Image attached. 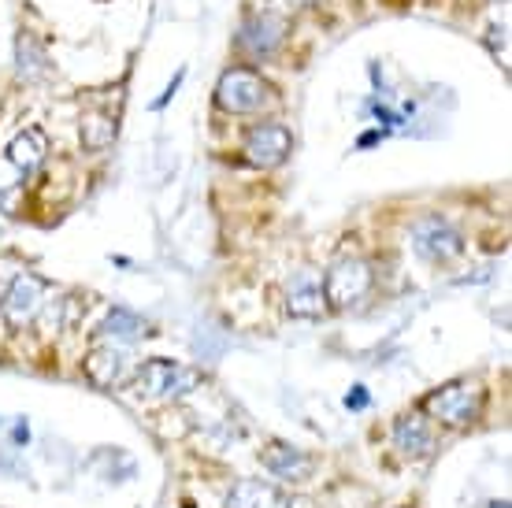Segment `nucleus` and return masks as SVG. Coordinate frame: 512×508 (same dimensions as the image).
Here are the masks:
<instances>
[{"instance_id": "obj_10", "label": "nucleus", "mask_w": 512, "mask_h": 508, "mask_svg": "<svg viewBox=\"0 0 512 508\" xmlns=\"http://www.w3.org/2000/svg\"><path fill=\"white\" fill-rule=\"evenodd\" d=\"M282 34H286V19L279 15H260L253 23L242 30V49H249L253 56H271V52L279 49Z\"/></svg>"}, {"instance_id": "obj_12", "label": "nucleus", "mask_w": 512, "mask_h": 508, "mask_svg": "<svg viewBox=\"0 0 512 508\" xmlns=\"http://www.w3.org/2000/svg\"><path fill=\"white\" fill-rule=\"evenodd\" d=\"M394 442L409 457H427L431 453V427H427L420 412H409V416H401L394 423Z\"/></svg>"}, {"instance_id": "obj_4", "label": "nucleus", "mask_w": 512, "mask_h": 508, "mask_svg": "<svg viewBox=\"0 0 512 508\" xmlns=\"http://www.w3.org/2000/svg\"><path fill=\"white\" fill-rule=\"evenodd\" d=\"M268 101V82L249 71V67H231V71H223L216 86V104L223 112L231 115H249V112H260Z\"/></svg>"}, {"instance_id": "obj_7", "label": "nucleus", "mask_w": 512, "mask_h": 508, "mask_svg": "<svg viewBox=\"0 0 512 508\" xmlns=\"http://www.w3.org/2000/svg\"><path fill=\"white\" fill-rule=\"evenodd\" d=\"M41 290H45L41 279H34V275H15L8 293L0 297V312H4V319H8L12 327L34 323L41 312Z\"/></svg>"}, {"instance_id": "obj_17", "label": "nucleus", "mask_w": 512, "mask_h": 508, "mask_svg": "<svg viewBox=\"0 0 512 508\" xmlns=\"http://www.w3.org/2000/svg\"><path fill=\"white\" fill-rule=\"evenodd\" d=\"M368 405H372V397H368L364 386H353L346 394V408H353V412H360V408H368Z\"/></svg>"}, {"instance_id": "obj_9", "label": "nucleus", "mask_w": 512, "mask_h": 508, "mask_svg": "<svg viewBox=\"0 0 512 508\" xmlns=\"http://www.w3.org/2000/svg\"><path fill=\"white\" fill-rule=\"evenodd\" d=\"M323 282L316 271H297L290 286H286V308H290V316H301V319H316L323 316Z\"/></svg>"}, {"instance_id": "obj_6", "label": "nucleus", "mask_w": 512, "mask_h": 508, "mask_svg": "<svg viewBox=\"0 0 512 508\" xmlns=\"http://www.w3.org/2000/svg\"><path fill=\"white\" fill-rule=\"evenodd\" d=\"M290 149H294V134L286 127H279V123H260V127H253L249 134H245V160L253 167H279L286 156H290Z\"/></svg>"}, {"instance_id": "obj_1", "label": "nucleus", "mask_w": 512, "mask_h": 508, "mask_svg": "<svg viewBox=\"0 0 512 508\" xmlns=\"http://www.w3.org/2000/svg\"><path fill=\"white\" fill-rule=\"evenodd\" d=\"M130 386H134L138 397L175 401V397H186L190 390L201 386V371L186 368V364H175V360H145V364L134 371Z\"/></svg>"}, {"instance_id": "obj_3", "label": "nucleus", "mask_w": 512, "mask_h": 508, "mask_svg": "<svg viewBox=\"0 0 512 508\" xmlns=\"http://www.w3.org/2000/svg\"><path fill=\"white\" fill-rule=\"evenodd\" d=\"M372 282H375V275H372V267H368V260L346 256V260H338V264L323 275V301L331 308H353L368 297Z\"/></svg>"}, {"instance_id": "obj_5", "label": "nucleus", "mask_w": 512, "mask_h": 508, "mask_svg": "<svg viewBox=\"0 0 512 508\" xmlns=\"http://www.w3.org/2000/svg\"><path fill=\"white\" fill-rule=\"evenodd\" d=\"M412 249L423 256V260H435V264H442V260H453V256L464 249V238L461 230L453 227L449 219L442 216H423L412 223Z\"/></svg>"}, {"instance_id": "obj_8", "label": "nucleus", "mask_w": 512, "mask_h": 508, "mask_svg": "<svg viewBox=\"0 0 512 508\" xmlns=\"http://www.w3.org/2000/svg\"><path fill=\"white\" fill-rule=\"evenodd\" d=\"M86 375H90L93 386H119V382L130 379V353L116 342H101L93 345V353L86 356Z\"/></svg>"}, {"instance_id": "obj_15", "label": "nucleus", "mask_w": 512, "mask_h": 508, "mask_svg": "<svg viewBox=\"0 0 512 508\" xmlns=\"http://www.w3.org/2000/svg\"><path fill=\"white\" fill-rule=\"evenodd\" d=\"M141 334H149V327H145L134 312H127V308H112V312L104 316L101 327H97V338H101V342H116V345L134 342Z\"/></svg>"}, {"instance_id": "obj_2", "label": "nucleus", "mask_w": 512, "mask_h": 508, "mask_svg": "<svg viewBox=\"0 0 512 508\" xmlns=\"http://www.w3.org/2000/svg\"><path fill=\"white\" fill-rule=\"evenodd\" d=\"M423 412H431L446 427H468L483 412V390L475 382H446L423 397Z\"/></svg>"}, {"instance_id": "obj_14", "label": "nucleus", "mask_w": 512, "mask_h": 508, "mask_svg": "<svg viewBox=\"0 0 512 508\" xmlns=\"http://www.w3.org/2000/svg\"><path fill=\"white\" fill-rule=\"evenodd\" d=\"M45 153H49V138H45L41 127H26L23 134L8 145V160H12L19 171H34V167L45 160Z\"/></svg>"}, {"instance_id": "obj_13", "label": "nucleus", "mask_w": 512, "mask_h": 508, "mask_svg": "<svg viewBox=\"0 0 512 508\" xmlns=\"http://www.w3.org/2000/svg\"><path fill=\"white\" fill-rule=\"evenodd\" d=\"M264 468L275 475V479H305L308 471H312V460L305 457V453H297V449H290V445L275 442L271 449H264Z\"/></svg>"}, {"instance_id": "obj_11", "label": "nucleus", "mask_w": 512, "mask_h": 508, "mask_svg": "<svg viewBox=\"0 0 512 508\" xmlns=\"http://www.w3.org/2000/svg\"><path fill=\"white\" fill-rule=\"evenodd\" d=\"M227 508H290V501L271 483L242 479V483H234L231 497H227Z\"/></svg>"}, {"instance_id": "obj_18", "label": "nucleus", "mask_w": 512, "mask_h": 508, "mask_svg": "<svg viewBox=\"0 0 512 508\" xmlns=\"http://www.w3.org/2000/svg\"><path fill=\"white\" fill-rule=\"evenodd\" d=\"M182 75H186V71H179V75H175V82H171V86H167V93H164V97H160V101H156V104H153V108H164V104H167V101H171V97H175V89H179Z\"/></svg>"}, {"instance_id": "obj_16", "label": "nucleus", "mask_w": 512, "mask_h": 508, "mask_svg": "<svg viewBox=\"0 0 512 508\" xmlns=\"http://www.w3.org/2000/svg\"><path fill=\"white\" fill-rule=\"evenodd\" d=\"M116 138V123L108 119V115H86L82 119V141H86V149H108Z\"/></svg>"}]
</instances>
